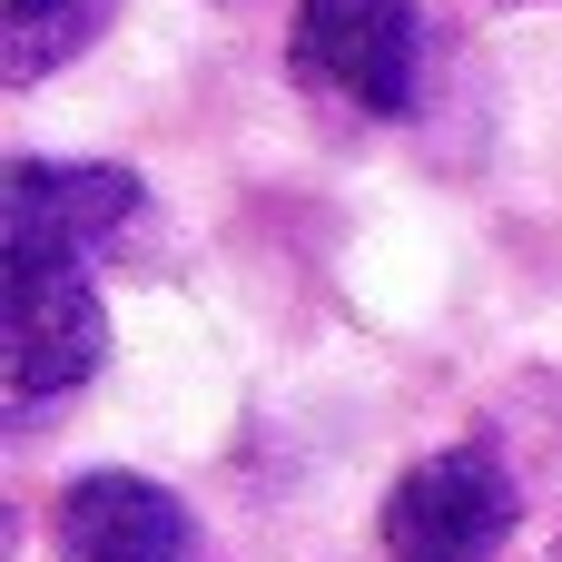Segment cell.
Wrapping results in <instances>:
<instances>
[{"mask_svg":"<svg viewBox=\"0 0 562 562\" xmlns=\"http://www.w3.org/2000/svg\"><path fill=\"white\" fill-rule=\"evenodd\" d=\"M286 69L316 99H346L366 119H405L425 79V0H296Z\"/></svg>","mask_w":562,"mask_h":562,"instance_id":"cell-1","label":"cell"},{"mask_svg":"<svg viewBox=\"0 0 562 562\" xmlns=\"http://www.w3.org/2000/svg\"><path fill=\"white\" fill-rule=\"evenodd\" d=\"M138 217V168L119 158H10L0 168V267H89Z\"/></svg>","mask_w":562,"mask_h":562,"instance_id":"cell-2","label":"cell"},{"mask_svg":"<svg viewBox=\"0 0 562 562\" xmlns=\"http://www.w3.org/2000/svg\"><path fill=\"white\" fill-rule=\"evenodd\" d=\"M514 474L484 454V445H445L425 464L395 474L385 494V562H494L514 543Z\"/></svg>","mask_w":562,"mask_h":562,"instance_id":"cell-3","label":"cell"},{"mask_svg":"<svg viewBox=\"0 0 562 562\" xmlns=\"http://www.w3.org/2000/svg\"><path fill=\"white\" fill-rule=\"evenodd\" d=\"M109 366V306L89 267H10V405H59Z\"/></svg>","mask_w":562,"mask_h":562,"instance_id":"cell-4","label":"cell"},{"mask_svg":"<svg viewBox=\"0 0 562 562\" xmlns=\"http://www.w3.org/2000/svg\"><path fill=\"white\" fill-rule=\"evenodd\" d=\"M59 562H198V524L168 484L99 464L59 494Z\"/></svg>","mask_w":562,"mask_h":562,"instance_id":"cell-5","label":"cell"},{"mask_svg":"<svg viewBox=\"0 0 562 562\" xmlns=\"http://www.w3.org/2000/svg\"><path fill=\"white\" fill-rule=\"evenodd\" d=\"M109 20H119V0H0V79L10 89H40L79 49H99Z\"/></svg>","mask_w":562,"mask_h":562,"instance_id":"cell-6","label":"cell"}]
</instances>
